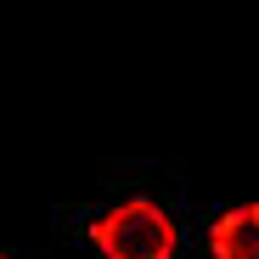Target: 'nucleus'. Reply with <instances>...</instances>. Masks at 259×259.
Listing matches in <instances>:
<instances>
[{"label": "nucleus", "instance_id": "nucleus-1", "mask_svg": "<svg viewBox=\"0 0 259 259\" xmlns=\"http://www.w3.org/2000/svg\"><path fill=\"white\" fill-rule=\"evenodd\" d=\"M91 242L102 248V259H175L181 231L169 220V208L152 197H124L113 208H102L91 220Z\"/></svg>", "mask_w": 259, "mask_h": 259}, {"label": "nucleus", "instance_id": "nucleus-2", "mask_svg": "<svg viewBox=\"0 0 259 259\" xmlns=\"http://www.w3.org/2000/svg\"><path fill=\"white\" fill-rule=\"evenodd\" d=\"M208 253L214 259H259V203L226 208L208 231Z\"/></svg>", "mask_w": 259, "mask_h": 259}, {"label": "nucleus", "instance_id": "nucleus-3", "mask_svg": "<svg viewBox=\"0 0 259 259\" xmlns=\"http://www.w3.org/2000/svg\"><path fill=\"white\" fill-rule=\"evenodd\" d=\"M0 259H6V253H0Z\"/></svg>", "mask_w": 259, "mask_h": 259}]
</instances>
